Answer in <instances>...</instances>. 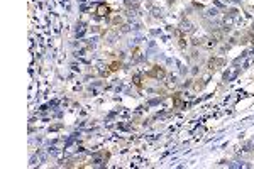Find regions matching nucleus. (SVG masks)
I'll return each instance as SVG.
<instances>
[{"mask_svg":"<svg viewBox=\"0 0 254 169\" xmlns=\"http://www.w3.org/2000/svg\"><path fill=\"white\" fill-rule=\"evenodd\" d=\"M149 76L163 78V76H164V69H159V68H156V69H153V71H149Z\"/></svg>","mask_w":254,"mask_h":169,"instance_id":"2","label":"nucleus"},{"mask_svg":"<svg viewBox=\"0 0 254 169\" xmlns=\"http://www.w3.org/2000/svg\"><path fill=\"white\" fill-rule=\"evenodd\" d=\"M110 12L109 5H105V3H100V5L97 7V15H107Z\"/></svg>","mask_w":254,"mask_h":169,"instance_id":"1","label":"nucleus"},{"mask_svg":"<svg viewBox=\"0 0 254 169\" xmlns=\"http://www.w3.org/2000/svg\"><path fill=\"white\" fill-rule=\"evenodd\" d=\"M117 68H119V64H117V63H112V64H110V69H112V71H115Z\"/></svg>","mask_w":254,"mask_h":169,"instance_id":"3","label":"nucleus"}]
</instances>
